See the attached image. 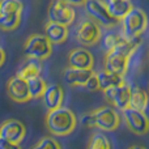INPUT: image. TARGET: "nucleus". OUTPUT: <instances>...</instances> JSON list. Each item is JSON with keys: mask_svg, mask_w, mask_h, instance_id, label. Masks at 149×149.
I'll list each match as a JSON object with an SVG mask.
<instances>
[{"mask_svg": "<svg viewBox=\"0 0 149 149\" xmlns=\"http://www.w3.org/2000/svg\"><path fill=\"white\" fill-rule=\"evenodd\" d=\"M140 45V38H123L115 47L109 50L105 55V70L124 76L128 71L130 60Z\"/></svg>", "mask_w": 149, "mask_h": 149, "instance_id": "f257e3e1", "label": "nucleus"}, {"mask_svg": "<svg viewBox=\"0 0 149 149\" xmlns=\"http://www.w3.org/2000/svg\"><path fill=\"white\" fill-rule=\"evenodd\" d=\"M46 128L54 136H68L76 130L77 118L72 110L67 107H60L49 110L46 114Z\"/></svg>", "mask_w": 149, "mask_h": 149, "instance_id": "f03ea898", "label": "nucleus"}, {"mask_svg": "<svg viewBox=\"0 0 149 149\" xmlns=\"http://www.w3.org/2000/svg\"><path fill=\"white\" fill-rule=\"evenodd\" d=\"M81 122L89 128H98L101 131L111 132L120 126L122 115L116 111V109L110 106H101L90 113L84 114Z\"/></svg>", "mask_w": 149, "mask_h": 149, "instance_id": "7ed1b4c3", "label": "nucleus"}, {"mask_svg": "<svg viewBox=\"0 0 149 149\" xmlns=\"http://www.w3.org/2000/svg\"><path fill=\"white\" fill-rule=\"evenodd\" d=\"M119 22L122 24V36L127 39H134L140 38V36L145 31L148 18L141 8L132 7L131 10Z\"/></svg>", "mask_w": 149, "mask_h": 149, "instance_id": "20e7f679", "label": "nucleus"}, {"mask_svg": "<svg viewBox=\"0 0 149 149\" xmlns=\"http://www.w3.org/2000/svg\"><path fill=\"white\" fill-rule=\"evenodd\" d=\"M54 45L46 38L45 34H31L24 45V54L26 58L36 60H46L52 54Z\"/></svg>", "mask_w": 149, "mask_h": 149, "instance_id": "39448f33", "label": "nucleus"}, {"mask_svg": "<svg viewBox=\"0 0 149 149\" xmlns=\"http://www.w3.org/2000/svg\"><path fill=\"white\" fill-rule=\"evenodd\" d=\"M101 36H102L101 26L89 17L82 18L74 30V38L84 47H90L97 45L100 42Z\"/></svg>", "mask_w": 149, "mask_h": 149, "instance_id": "423d86ee", "label": "nucleus"}, {"mask_svg": "<svg viewBox=\"0 0 149 149\" xmlns=\"http://www.w3.org/2000/svg\"><path fill=\"white\" fill-rule=\"evenodd\" d=\"M84 7L88 17L95 21L100 26H103L106 29H113L118 24V21L110 15L106 7V3L102 0H86Z\"/></svg>", "mask_w": 149, "mask_h": 149, "instance_id": "0eeeda50", "label": "nucleus"}, {"mask_svg": "<svg viewBox=\"0 0 149 149\" xmlns=\"http://www.w3.org/2000/svg\"><path fill=\"white\" fill-rule=\"evenodd\" d=\"M131 88L132 85L124 80L119 85L107 88L103 90L105 98L110 105L114 106L116 110H124L130 106V97H131Z\"/></svg>", "mask_w": 149, "mask_h": 149, "instance_id": "6e6552de", "label": "nucleus"}, {"mask_svg": "<svg viewBox=\"0 0 149 149\" xmlns=\"http://www.w3.org/2000/svg\"><path fill=\"white\" fill-rule=\"evenodd\" d=\"M47 17H49V21H51V22L70 26L74 21L76 13H74L73 7L65 4L64 1L52 0L51 4L49 5V9H47Z\"/></svg>", "mask_w": 149, "mask_h": 149, "instance_id": "1a4fd4ad", "label": "nucleus"}, {"mask_svg": "<svg viewBox=\"0 0 149 149\" xmlns=\"http://www.w3.org/2000/svg\"><path fill=\"white\" fill-rule=\"evenodd\" d=\"M122 118L127 128L135 135H145L149 130V120L144 111L127 107L122 110Z\"/></svg>", "mask_w": 149, "mask_h": 149, "instance_id": "9d476101", "label": "nucleus"}, {"mask_svg": "<svg viewBox=\"0 0 149 149\" xmlns=\"http://www.w3.org/2000/svg\"><path fill=\"white\" fill-rule=\"evenodd\" d=\"M26 136V127L21 120L8 119L0 124V137L12 141L15 144H21Z\"/></svg>", "mask_w": 149, "mask_h": 149, "instance_id": "9b49d317", "label": "nucleus"}, {"mask_svg": "<svg viewBox=\"0 0 149 149\" xmlns=\"http://www.w3.org/2000/svg\"><path fill=\"white\" fill-rule=\"evenodd\" d=\"M7 93L10 100H13L15 102L18 103L28 102V101L31 100L30 94H29L26 80H22L17 76L10 77L7 81Z\"/></svg>", "mask_w": 149, "mask_h": 149, "instance_id": "f8f14e48", "label": "nucleus"}, {"mask_svg": "<svg viewBox=\"0 0 149 149\" xmlns=\"http://www.w3.org/2000/svg\"><path fill=\"white\" fill-rule=\"evenodd\" d=\"M68 67L81 68V70H93V67H94V56L85 47L73 49L68 54Z\"/></svg>", "mask_w": 149, "mask_h": 149, "instance_id": "ddd939ff", "label": "nucleus"}, {"mask_svg": "<svg viewBox=\"0 0 149 149\" xmlns=\"http://www.w3.org/2000/svg\"><path fill=\"white\" fill-rule=\"evenodd\" d=\"M42 101L46 107V110H54L63 105L64 101V89L62 85L59 84H51L47 85L46 90H45L43 95H42Z\"/></svg>", "mask_w": 149, "mask_h": 149, "instance_id": "4468645a", "label": "nucleus"}, {"mask_svg": "<svg viewBox=\"0 0 149 149\" xmlns=\"http://www.w3.org/2000/svg\"><path fill=\"white\" fill-rule=\"evenodd\" d=\"M94 73L93 70H81V68L68 67L63 71V80L71 86H85L88 80Z\"/></svg>", "mask_w": 149, "mask_h": 149, "instance_id": "2eb2a0df", "label": "nucleus"}, {"mask_svg": "<svg viewBox=\"0 0 149 149\" xmlns=\"http://www.w3.org/2000/svg\"><path fill=\"white\" fill-rule=\"evenodd\" d=\"M45 36L52 45H62L68 38V26L47 21L45 26Z\"/></svg>", "mask_w": 149, "mask_h": 149, "instance_id": "dca6fc26", "label": "nucleus"}, {"mask_svg": "<svg viewBox=\"0 0 149 149\" xmlns=\"http://www.w3.org/2000/svg\"><path fill=\"white\" fill-rule=\"evenodd\" d=\"M41 72H42V65H41V63H39V60L31 59V58H26L22 62V64L20 65L16 76L22 80H29V79H31V77L39 76Z\"/></svg>", "mask_w": 149, "mask_h": 149, "instance_id": "f3484780", "label": "nucleus"}, {"mask_svg": "<svg viewBox=\"0 0 149 149\" xmlns=\"http://www.w3.org/2000/svg\"><path fill=\"white\" fill-rule=\"evenodd\" d=\"M106 7H107L110 15L115 18L116 21H120L127 13L134 7L131 0H106Z\"/></svg>", "mask_w": 149, "mask_h": 149, "instance_id": "a211bd4d", "label": "nucleus"}, {"mask_svg": "<svg viewBox=\"0 0 149 149\" xmlns=\"http://www.w3.org/2000/svg\"><path fill=\"white\" fill-rule=\"evenodd\" d=\"M97 76V81H98V86H100V90H105L107 88L115 86V85H119L120 82L124 81V76H120V74H116L114 72H110L107 70H102L98 73H95Z\"/></svg>", "mask_w": 149, "mask_h": 149, "instance_id": "6ab92c4d", "label": "nucleus"}, {"mask_svg": "<svg viewBox=\"0 0 149 149\" xmlns=\"http://www.w3.org/2000/svg\"><path fill=\"white\" fill-rule=\"evenodd\" d=\"M135 110L144 111L148 107V95L144 89L140 86H132L131 88V97H130V106Z\"/></svg>", "mask_w": 149, "mask_h": 149, "instance_id": "aec40b11", "label": "nucleus"}, {"mask_svg": "<svg viewBox=\"0 0 149 149\" xmlns=\"http://www.w3.org/2000/svg\"><path fill=\"white\" fill-rule=\"evenodd\" d=\"M26 82H28V89H29V94H30L31 100H38V98H41L47 88L46 80H45L41 74L26 80Z\"/></svg>", "mask_w": 149, "mask_h": 149, "instance_id": "412c9836", "label": "nucleus"}, {"mask_svg": "<svg viewBox=\"0 0 149 149\" xmlns=\"http://www.w3.org/2000/svg\"><path fill=\"white\" fill-rule=\"evenodd\" d=\"M86 149H113V144L105 134L93 132L89 137Z\"/></svg>", "mask_w": 149, "mask_h": 149, "instance_id": "4be33fe9", "label": "nucleus"}, {"mask_svg": "<svg viewBox=\"0 0 149 149\" xmlns=\"http://www.w3.org/2000/svg\"><path fill=\"white\" fill-rule=\"evenodd\" d=\"M20 22H21V13L0 15V29L4 31H10L17 29Z\"/></svg>", "mask_w": 149, "mask_h": 149, "instance_id": "5701e85b", "label": "nucleus"}, {"mask_svg": "<svg viewBox=\"0 0 149 149\" xmlns=\"http://www.w3.org/2000/svg\"><path fill=\"white\" fill-rule=\"evenodd\" d=\"M124 37L122 36V34H119V33L107 31V33H105L103 36H101V38H100L101 46H102V49L107 52L109 50H111L113 47H115L119 42H122V39Z\"/></svg>", "mask_w": 149, "mask_h": 149, "instance_id": "b1692460", "label": "nucleus"}, {"mask_svg": "<svg viewBox=\"0 0 149 149\" xmlns=\"http://www.w3.org/2000/svg\"><path fill=\"white\" fill-rule=\"evenodd\" d=\"M24 4L21 0H0V15L22 13Z\"/></svg>", "mask_w": 149, "mask_h": 149, "instance_id": "393cba45", "label": "nucleus"}, {"mask_svg": "<svg viewBox=\"0 0 149 149\" xmlns=\"http://www.w3.org/2000/svg\"><path fill=\"white\" fill-rule=\"evenodd\" d=\"M30 149H62V145L59 141L55 140V137L45 136L41 140H38Z\"/></svg>", "mask_w": 149, "mask_h": 149, "instance_id": "a878e982", "label": "nucleus"}, {"mask_svg": "<svg viewBox=\"0 0 149 149\" xmlns=\"http://www.w3.org/2000/svg\"><path fill=\"white\" fill-rule=\"evenodd\" d=\"M85 88H86L88 90H90V92H95V90H100V86H98V81H97V76H95V72L92 74V77H90L89 80H88V82L85 84Z\"/></svg>", "mask_w": 149, "mask_h": 149, "instance_id": "bb28decb", "label": "nucleus"}, {"mask_svg": "<svg viewBox=\"0 0 149 149\" xmlns=\"http://www.w3.org/2000/svg\"><path fill=\"white\" fill-rule=\"evenodd\" d=\"M0 149H21V145L15 144V143L8 141V140L0 137Z\"/></svg>", "mask_w": 149, "mask_h": 149, "instance_id": "cd10ccee", "label": "nucleus"}, {"mask_svg": "<svg viewBox=\"0 0 149 149\" xmlns=\"http://www.w3.org/2000/svg\"><path fill=\"white\" fill-rule=\"evenodd\" d=\"M62 1H64L65 4H68V5H71V7H80V5H84L85 4V1L86 0H62Z\"/></svg>", "mask_w": 149, "mask_h": 149, "instance_id": "c85d7f7f", "label": "nucleus"}, {"mask_svg": "<svg viewBox=\"0 0 149 149\" xmlns=\"http://www.w3.org/2000/svg\"><path fill=\"white\" fill-rule=\"evenodd\" d=\"M5 58H7V54H5V50L3 47H0V67L5 63Z\"/></svg>", "mask_w": 149, "mask_h": 149, "instance_id": "c756f323", "label": "nucleus"}, {"mask_svg": "<svg viewBox=\"0 0 149 149\" xmlns=\"http://www.w3.org/2000/svg\"><path fill=\"white\" fill-rule=\"evenodd\" d=\"M128 149H147V148H144L143 145H132V147H130Z\"/></svg>", "mask_w": 149, "mask_h": 149, "instance_id": "7c9ffc66", "label": "nucleus"}]
</instances>
